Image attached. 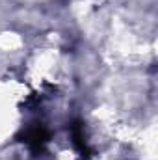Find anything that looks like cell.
Here are the masks:
<instances>
[{
    "mask_svg": "<svg viewBox=\"0 0 158 160\" xmlns=\"http://www.w3.org/2000/svg\"><path fill=\"white\" fill-rule=\"evenodd\" d=\"M22 142L32 149V151H41L43 147H45V143L48 142V130L45 128V127H30V128H26L24 132H22Z\"/></svg>",
    "mask_w": 158,
    "mask_h": 160,
    "instance_id": "obj_1",
    "label": "cell"
},
{
    "mask_svg": "<svg viewBox=\"0 0 158 160\" xmlns=\"http://www.w3.org/2000/svg\"><path fill=\"white\" fill-rule=\"evenodd\" d=\"M71 136H73V143L77 145V149L82 153V157H84V155L89 157V149H87L86 138H84V125H82L80 121H75V123L71 125Z\"/></svg>",
    "mask_w": 158,
    "mask_h": 160,
    "instance_id": "obj_2",
    "label": "cell"
}]
</instances>
